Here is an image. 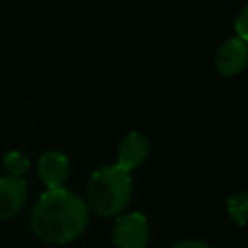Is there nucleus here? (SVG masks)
Here are the masks:
<instances>
[{
    "label": "nucleus",
    "mask_w": 248,
    "mask_h": 248,
    "mask_svg": "<svg viewBox=\"0 0 248 248\" xmlns=\"http://www.w3.org/2000/svg\"><path fill=\"white\" fill-rule=\"evenodd\" d=\"M29 223L39 240L48 244H68L87 229L89 207L81 196L68 188L46 190L37 200Z\"/></svg>",
    "instance_id": "f257e3e1"
},
{
    "label": "nucleus",
    "mask_w": 248,
    "mask_h": 248,
    "mask_svg": "<svg viewBox=\"0 0 248 248\" xmlns=\"http://www.w3.org/2000/svg\"><path fill=\"white\" fill-rule=\"evenodd\" d=\"M134 190L132 172L120 165L97 169L87 182V207L101 217H118L130 205Z\"/></svg>",
    "instance_id": "f03ea898"
},
{
    "label": "nucleus",
    "mask_w": 248,
    "mask_h": 248,
    "mask_svg": "<svg viewBox=\"0 0 248 248\" xmlns=\"http://www.w3.org/2000/svg\"><path fill=\"white\" fill-rule=\"evenodd\" d=\"M149 221L140 211H124L112 225V242L116 248H147Z\"/></svg>",
    "instance_id": "7ed1b4c3"
},
{
    "label": "nucleus",
    "mask_w": 248,
    "mask_h": 248,
    "mask_svg": "<svg viewBox=\"0 0 248 248\" xmlns=\"http://www.w3.org/2000/svg\"><path fill=\"white\" fill-rule=\"evenodd\" d=\"M37 176L46 186V190H58L64 188L68 176H70V161L66 153L58 149L45 151L37 161Z\"/></svg>",
    "instance_id": "20e7f679"
},
{
    "label": "nucleus",
    "mask_w": 248,
    "mask_h": 248,
    "mask_svg": "<svg viewBox=\"0 0 248 248\" xmlns=\"http://www.w3.org/2000/svg\"><path fill=\"white\" fill-rule=\"evenodd\" d=\"M27 202V184L23 178L0 176V221L17 215Z\"/></svg>",
    "instance_id": "39448f33"
},
{
    "label": "nucleus",
    "mask_w": 248,
    "mask_h": 248,
    "mask_svg": "<svg viewBox=\"0 0 248 248\" xmlns=\"http://www.w3.org/2000/svg\"><path fill=\"white\" fill-rule=\"evenodd\" d=\"M149 155V140L145 134L132 130L128 132L120 143H118V155H116V165L124 167L126 170H134L140 165H143V161Z\"/></svg>",
    "instance_id": "423d86ee"
},
{
    "label": "nucleus",
    "mask_w": 248,
    "mask_h": 248,
    "mask_svg": "<svg viewBox=\"0 0 248 248\" xmlns=\"http://www.w3.org/2000/svg\"><path fill=\"white\" fill-rule=\"evenodd\" d=\"M246 64H248V45L238 37L227 39L215 54V66L223 76H236L246 68Z\"/></svg>",
    "instance_id": "0eeeda50"
},
{
    "label": "nucleus",
    "mask_w": 248,
    "mask_h": 248,
    "mask_svg": "<svg viewBox=\"0 0 248 248\" xmlns=\"http://www.w3.org/2000/svg\"><path fill=\"white\" fill-rule=\"evenodd\" d=\"M227 215L238 227L248 225V192H236L227 200Z\"/></svg>",
    "instance_id": "6e6552de"
},
{
    "label": "nucleus",
    "mask_w": 248,
    "mask_h": 248,
    "mask_svg": "<svg viewBox=\"0 0 248 248\" xmlns=\"http://www.w3.org/2000/svg\"><path fill=\"white\" fill-rule=\"evenodd\" d=\"M29 159L21 153V151H8L4 155V167L8 170V176H16L21 178L27 170H29Z\"/></svg>",
    "instance_id": "1a4fd4ad"
},
{
    "label": "nucleus",
    "mask_w": 248,
    "mask_h": 248,
    "mask_svg": "<svg viewBox=\"0 0 248 248\" xmlns=\"http://www.w3.org/2000/svg\"><path fill=\"white\" fill-rule=\"evenodd\" d=\"M234 31H236V37L248 45V4L238 12L234 19Z\"/></svg>",
    "instance_id": "9d476101"
},
{
    "label": "nucleus",
    "mask_w": 248,
    "mask_h": 248,
    "mask_svg": "<svg viewBox=\"0 0 248 248\" xmlns=\"http://www.w3.org/2000/svg\"><path fill=\"white\" fill-rule=\"evenodd\" d=\"M170 248H213V246L203 242V240H200V238H184V240L174 242Z\"/></svg>",
    "instance_id": "9b49d317"
}]
</instances>
